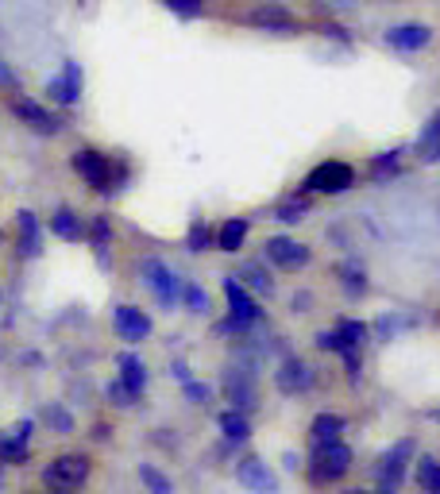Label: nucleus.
<instances>
[{
  "mask_svg": "<svg viewBox=\"0 0 440 494\" xmlns=\"http://www.w3.org/2000/svg\"><path fill=\"white\" fill-rule=\"evenodd\" d=\"M89 472H93V460L86 452H62V456H54V460L43 467V487L58 490V494H69V490L86 487Z\"/></svg>",
  "mask_w": 440,
  "mask_h": 494,
  "instance_id": "1",
  "label": "nucleus"
},
{
  "mask_svg": "<svg viewBox=\"0 0 440 494\" xmlns=\"http://www.w3.org/2000/svg\"><path fill=\"white\" fill-rule=\"evenodd\" d=\"M224 301H228V321L220 325L224 333H248V328L259 325V317H263L259 301H255L251 293L243 290V282L236 275L224 278Z\"/></svg>",
  "mask_w": 440,
  "mask_h": 494,
  "instance_id": "2",
  "label": "nucleus"
},
{
  "mask_svg": "<svg viewBox=\"0 0 440 494\" xmlns=\"http://www.w3.org/2000/svg\"><path fill=\"white\" fill-rule=\"evenodd\" d=\"M69 167L93 193H112V159L97 147H77L69 155Z\"/></svg>",
  "mask_w": 440,
  "mask_h": 494,
  "instance_id": "3",
  "label": "nucleus"
},
{
  "mask_svg": "<svg viewBox=\"0 0 440 494\" xmlns=\"http://www.w3.org/2000/svg\"><path fill=\"white\" fill-rule=\"evenodd\" d=\"M139 278H143V286L155 293V301L162 305V309H174L182 298V278L174 275V270L162 263V259H143L139 263Z\"/></svg>",
  "mask_w": 440,
  "mask_h": 494,
  "instance_id": "4",
  "label": "nucleus"
},
{
  "mask_svg": "<svg viewBox=\"0 0 440 494\" xmlns=\"http://www.w3.org/2000/svg\"><path fill=\"white\" fill-rule=\"evenodd\" d=\"M347 472H352V449L332 440V444H321L317 456H313L309 479L313 483H336V479H344Z\"/></svg>",
  "mask_w": 440,
  "mask_h": 494,
  "instance_id": "5",
  "label": "nucleus"
},
{
  "mask_svg": "<svg viewBox=\"0 0 440 494\" xmlns=\"http://www.w3.org/2000/svg\"><path fill=\"white\" fill-rule=\"evenodd\" d=\"M8 109H12V116H16L20 124H28L31 132H39V136H58L66 128L62 116H54L46 104H39L35 97H23V93H16V97L8 101Z\"/></svg>",
  "mask_w": 440,
  "mask_h": 494,
  "instance_id": "6",
  "label": "nucleus"
},
{
  "mask_svg": "<svg viewBox=\"0 0 440 494\" xmlns=\"http://www.w3.org/2000/svg\"><path fill=\"white\" fill-rule=\"evenodd\" d=\"M352 185H355V170L340 159H329V162H321V167H313L309 178H306L309 193H329V197L352 190Z\"/></svg>",
  "mask_w": 440,
  "mask_h": 494,
  "instance_id": "7",
  "label": "nucleus"
},
{
  "mask_svg": "<svg viewBox=\"0 0 440 494\" xmlns=\"http://www.w3.org/2000/svg\"><path fill=\"white\" fill-rule=\"evenodd\" d=\"M81 86H86V74H81V62L66 58L58 74L46 78V97H51L58 109H74L81 101Z\"/></svg>",
  "mask_w": 440,
  "mask_h": 494,
  "instance_id": "8",
  "label": "nucleus"
},
{
  "mask_svg": "<svg viewBox=\"0 0 440 494\" xmlns=\"http://www.w3.org/2000/svg\"><path fill=\"white\" fill-rule=\"evenodd\" d=\"M224 394L232 409H240V414H251L255 406H259V391H255V371L248 363H236V367L224 371Z\"/></svg>",
  "mask_w": 440,
  "mask_h": 494,
  "instance_id": "9",
  "label": "nucleus"
},
{
  "mask_svg": "<svg viewBox=\"0 0 440 494\" xmlns=\"http://www.w3.org/2000/svg\"><path fill=\"white\" fill-rule=\"evenodd\" d=\"M263 259L266 263H274V267H282V270H297V267H306L313 251L306 243H297V240H286V236H271L263 243Z\"/></svg>",
  "mask_w": 440,
  "mask_h": 494,
  "instance_id": "10",
  "label": "nucleus"
},
{
  "mask_svg": "<svg viewBox=\"0 0 440 494\" xmlns=\"http://www.w3.org/2000/svg\"><path fill=\"white\" fill-rule=\"evenodd\" d=\"M31 429H35V421L31 417H23L20 425H12L0 432V464H28V456H31Z\"/></svg>",
  "mask_w": 440,
  "mask_h": 494,
  "instance_id": "11",
  "label": "nucleus"
},
{
  "mask_svg": "<svg viewBox=\"0 0 440 494\" xmlns=\"http://www.w3.org/2000/svg\"><path fill=\"white\" fill-rule=\"evenodd\" d=\"M413 460V440L405 437V440H398L394 449L382 456L379 460V479H382V490H398L402 487V479H405V464Z\"/></svg>",
  "mask_w": 440,
  "mask_h": 494,
  "instance_id": "12",
  "label": "nucleus"
},
{
  "mask_svg": "<svg viewBox=\"0 0 440 494\" xmlns=\"http://www.w3.org/2000/svg\"><path fill=\"white\" fill-rule=\"evenodd\" d=\"M112 328L120 333V340H127V344H143V340L151 336V317L139 309V305H116Z\"/></svg>",
  "mask_w": 440,
  "mask_h": 494,
  "instance_id": "13",
  "label": "nucleus"
},
{
  "mask_svg": "<svg viewBox=\"0 0 440 494\" xmlns=\"http://www.w3.org/2000/svg\"><path fill=\"white\" fill-rule=\"evenodd\" d=\"M248 23H251V28H259V31H274V35L297 31L294 12L282 8V4H274V0H266V4H259V8H251L248 12Z\"/></svg>",
  "mask_w": 440,
  "mask_h": 494,
  "instance_id": "14",
  "label": "nucleus"
},
{
  "mask_svg": "<svg viewBox=\"0 0 440 494\" xmlns=\"http://www.w3.org/2000/svg\"><path fill=\"white\" fill-rule=\"evenodd\" d=\"M313 379H317V375H313V367L306 359H297V356H289V359H282V367L274 371V386L282 394H306L309 386H313Z\"/></svg>",
  "mask_w": 440,
  "mask_h": 494,
  "instance_id": "15",
  "label": "nucleus"
},
{
  "mask_svg": "<svg viewBox=\"0 0 440 494\" xmlns=\"http://www.w3.org/2000/svg\"><path fill=\"white\" fill-rule=\"evenodd\" d=\"M16 251L20 259H39L43 255V225L31 209L16 213Z\"/></svg>",
  "mask_w": 440,
  "mask_h": 494,
  "instance_id": "16",
  "label": "nucleus"
},
{
  "mask_svg": "<svg viewBox=\"0 0 440 494\" xmlns=\"http://www.w3.org/2000/svg\"><path fill=\"white\" fill-rule=\"evenodd\" d=\"M236 479L255 494H274L278 490V479L266 472V464L255 460V456H243V460L236 464Z\"/></svg>",
  "mask_w": 440,
  "mask_h": 494,
  "instance_id": "17",
  "label": "nucleus"
},
{
  "mask_svg": "<svg viewBox=\"0 0 440 494\" xmlns=\"http://www.w3.org/2000/svg\"><path fill=\"white\" fill-rule=\"evenodd\" d=\"M51 236L66 240V243H81L86 240V220H81L69 205H58L51 213Z\"/></svg>",
  "mask_w": 440,
  "mask_h": 494,
  "instance_id": "18",
  "label": "nucleus"
},
{
  "mask_svg": "<svg viewBox=\"0 0 440 494\" xmlns=\"http://www.w3.org/2000/svg\"><path fill=\"white\" fill-rule=\"evenodd\" d=\"M387 43L398 46V51H421V46L433 43V28H425V23H402V28L387 31Z\"/></svg>",
  "mask_w": 440,
  "mask_h": 494,
  "instance_id": "19",
  "label": "nucleus"
},
{
  "mask_svg": "<svg viewBox=\"0 0 440 494\" xmlns=\"http://www.w3.org/2000/svg\"><path fill=\"white\" fill-rule=\"evenodd\" d=\"M116 367H120V383L132 391L135 398L143 394V386H147V363L139 359V356H132V351H120L116 356Z\"/></svg>",
  "mask_w": 440,
  "mask_h": 494,
  "instance_id": "20",
  "label": "nucleus"
},
{
  "mask_svg": "<svg viewBox=\"0 0 440 494\" xmlns=\"http://www.w3.org/2000/svg\"><path fill=\"white\" fill-rule=\"evenodd\" d=\"M417 159L421 162H440V109L428 116V124L421 128V136H417Z\"/></svg>",
  "mask_w": 440,
  "mask_h": 494,
  "instance_id": "21",
  "label": "nucleus"
},
{
  "mask_svg": "<svg viewBox=\"0 0 440 494\" xmlns=\"http://www.w3.org/2000/svg\"><path fill=\"white\" fill-rule=\"evenodd\" d=\"M248 217H228L224 225H220V232H216V243L213 247H220V251H240L243 247V240H248Z\"/></svg>",
  "mask_w": 440,
  "mask_h": 494,
  "instance_id": "22",
  "label": "nucleus"
},
{
  "mask_svg": "<svg viewBox=\"0 0 440 494\" xmlns=\"http://www.w3.org/2000/svg\"><path fill=\"white\" fill-rule=\"evenodd\" d=\"M216 425L224 432V440H232V444H243L251 437V421H248V414H240V409H224Z\"/></svg>",
  "mask_w": 440,
  "mask_h": 494,
  "instance_id": "23",
  "label": "nucleus"
},
{
  "mask_svg": "<svg viewBox=\"0 0 440 494\" xmlns=\"http://www.w3.org/2000/svg\"><path fill=\"white\" fill-rule=\"evenodd\" d=\"M344 425L347 421L340 417V414H321L317 421H313V429H309V437H313V444H332V440H340V432H344Z\"/></svg>",
  "mask_w": 440,
  "mask_h": 494,
  "instance_id": "24",
  "label": "nucleus"
},
{
  "mask_svg": "<svg viewBox=\"0 0 440 494\" xmlns=\"http://www.w3.org/2000/svg\"><path fill=\"white\" fill-rule=\"evenodd\" d=\"M86 240L89 247L104 259V251H109V243H112V225H109V217H89L86 220Z\"/></svg>",
  "mask_w": 440,
  "mask_h": 494,
  "instance_id": "25",
  "label": "nucleus"
},
{
  "mask_svg": "<svg viewBox=\"0 0 440 494\" xmlns=\"http://www.w3.org/2000/svg\"><path fill=\"white\" fill-rule=\"evenodd\" d=\"M243 282V290H255V293H274V278L263 270V263H243V270L236 275Z\"/></svg>",
  "mask_w": 440,
  "mask_h": 494,
  "instance_id": "26",
  "label": "nucleus"
},
{
  "mask_svg": "<svg viewBox=\"0 0 440 494\" xmlns=\"http://www.w3.org/2000/svg\"><path fill=\"white\" fill-rule=\"evenodd\" d=\"M213 243H216V232L208 228V220L205 217H193L190 220V232H185V247H190V251H208Z\"/></svg>",
  "mask_w": 440,
  "mask_h": 494,
  "instance_id": "27",
  "label": "nucleus"
},
{
  "mask_svg": "<svg viewBox=\"0 0 440 494\" xmlns=\"http://www.w3.org/2000/svg\"><path fill=\"white\" fill-rule=\"evenodd\" d=\"M336 275H340L344 290L352 293V298H359V293H367V270L359 267V263H352V259H347V263H340V267H336Z\"/></svg>",
  "mask_w": 440,
  "mask_h": 494,
  "instance_id": "28",
  "label": "nucleus"
},
{
  "mask_svg": "<svg viewBox=\"0 0 440 494\" xmlns=\"http://www.w3.org/2000/svg\"><path fill=\"white\" fill-rule=\"evenodd\" d=\"M274 217L282 220V225H301V220L309 217V197H286V202H278V209H274Z\"/></svg>",
  "mask_w": 440,
  "mask_h": 494,
  "instance_id": "29",
  "label": "nucleus"
},
{
  "mask_svg": "<svg viewBox=\"0 0 440 494\" xmlns=\"http://www.w3.org/2000/svg\"><path fill=\"white\" fill-rule=\"evenodd\" d=\"M398 167H402V151H387V155H375V159H371V178L382 185V182H390L394 174H398Z\"/></svg>",
  "mask_w": 440,
  "mask_h": 494,
  "instance_id": "30",
  "label": "nucleus"
},
{
  "mask_svg": "<svg viewBox=\"0 0 440 494\" xmlns=\"http://www.w3.org/2000/svg\"><path fill=\"white\" fill-rule=\"evenodd\" d=\"M139 483L147 487V494H174V483L167 479V472H159L155 464H139Z\"/></svg>",
  "mask_w": 440,
  "mask_h": 494,
  "instance_id": "31",
  "label": "nucleus"
},
{
  "mask_svg": "<svg viewBox=\"0 0 440 494\" xmlns=\"http://www.w3.org/2000/svg\"><path fill=\"white\" fill-rule=\"evenodd\" d=\"M417 483H421L425 494H440V464L433 456H421V460H417Z\"/></svg>",
  "mask_w": 440,
  "mask_h": 494,
  "instance_id": "32",
  "label": "nucleus"
},
{
  "mask_svg": "<svg viewBox=\"0 0 440 494\" xmlns=\"http://www.w3.org/2000/svg\"><path fill=\"white\" fill-rule=\"evenodd\" d=\"M43 421H46V425H51L54 432H62V437H66V432H74V417H69V409H66L62 402H46V406H43Z\"/></svg>",
  "mask_w": 440,
  "mask_h": 494,
  "instance_id": "33",
  "label": "nucleus"
},
{
  "mask_svg": "<svg viewBox=\"0 0 440 494\" xmlns=\"http://www.w3.org/2000/svg\"><path fill=\"white\" fill-rule=\"evenodd\" d=\"M332 333H336V340H340V348H359L367 340V325L363 321H340Z\"/></svg>",
  "mask_w": 440,
  "mask_h": 494,
  "instance_id": "34",
  "label": "nucleus"
},
{
  "mask_svg": "<svg viewBox=\"0 0 440 494\" xmlns=\"http://www.w3.org/2000/svg\"><path fill=\"white\" fill-rule=\"evenodd\" d=\"M178 301H182L190 313H197V317H201V313H208V293H205L201 286H197V282H185V286H182V298H178Z\"/></svg>",
  "mask_w": 440,
  "mask_h": 494,
  "instance_id": "35",
  "label": "nucleus"
},
{
  "mask_svg": "<svg viewBox=\"0 0 440 494\" xmlns=\"http://www.w3.org/2000/svg\"><path fill=\"white\" fill-rule=\"evenodd\" d=\"M104 398H109V402H112L116 409H132V406L139 402V398H135L132 391H127V386H124L120 379H112L109 386H104Z\"/></svg>",
  "mask_w": 440,
  "mask_h": 494,
  "instance_id": "36",
  "label": "nucleus"
},
{
  "mask_svg": "<svg viewBox=\"0 0 440 494\" xmlns=\"http://www.w3.org/2000/svg\"><path fill=\"white\" fill-rule=\"evenodd\" d=\"M174 16H182V20H197L205 12V0H162Z\"/></svg>",
  "mask_w": 440,
  "mask_h": 494,
  "instance_id": "37",
  "label": "nucleus"
},
{
  "mask_svg": "<svg viewBox=\"0 0 440 494\" xmlns=\"http://www.w3.org/2000/svg\"><path fill=\"white\" fill-rule=\"evenodd\" d=\"M413 325V317H379L375 321V333L382 336V340H390L394 333H402V328H410Z\"/></svg>",
  "mask_w": 440,
  "mask_h": 494,
  "instance_id": "38",
  "label": "nucleus"
},
{
  "mask_svg": "<svg viewBox=\"0 0 440 494\" xmlns=\"http://www.w3.org/2000/svg\"><path fill=\"white\" fill-rule=\"evenodd\" d=\"M182 391H185V398H190V402L193 406H205L208 402V398H213V386H208V383H182Z\"/></svg>",
  "mask_w": 440,
  "mask_h": 494,
  "instance_id": "39",
  "label": "nucleus"
},
{
  "mask_svg": "<svg viewBox=\"0 0 440 494\" xmlns=\"http://www.w3.org/2000/svg\"><path fill=\"white\" fill-rule=\"evenodd\" d=\"M340 356H344V371H347V379H359V371H363V359H359V348H344L340 351Z\"/></svg>",
  "mask_w": 440,
  "mask_h": 494,
  "instance_id": "40",
  "label": "nucleus"
},
{
  "mask_svg": "<svg viewBox=\"0 0 440 494\" xmlns=\"http://www.w3.org/2000/svg\"><path fill=\"white\" fill-rule=\"evenodd\" d=\"M317 348L321 351H336V356H340V340H336V333H329V328H324V333H317Z\"/></svg>",
  "mask_w": 440,
  "mask_h": 494,
  "instance_id": "41",
  "label": "nucleus"
},
{
  "mask_svg": "<svg viewBox=\"0 0 440 494\" xmlns=\"http://www.w3.org/2000/svg\"><path fill=\"white\" fill-rule=\"evenodd\" d=\"M0 89H16V74H12V66L0 58Z\"/></svg>",
  "mask_w": 440,
  "mask_h": 494,
  "instance_id": "42",
  "label": "nucleus"
},
{
  "mask_svg": "<svg viewBox=\"0 0 440 494\" xmlns=\"http://www.w3.org/2000/svg\"><path fill=\"white\" fill-rule=\"evenodd\" d=\"M170 375H174L178 383H190V367H185L182 359H174V363H170Z\"/></svg>",
  "mask_w": 440,
  "mask_h": 494,
  "instance_id": "43",
  "label": "nucleus"
},
{
  "mask_svg": "<svg viewBox=\"0 0 440 494\" xmlns=\"http://www.w3.org/2000/svg\"><path fill=\"white\" fill-rule=\"evenodd\" d=\"M352 494H387V490H352Z\"/></svg>",
  "mask_w": 440,
  "mask_h": 494,
  "instance_id": "44",
  "label": "nucleus"
},
{
  "mask_svg": "<svg viewBox=\"0 0 440 494\" xmlns=\"http://www.w3.org/2000/svg\"><path fill=\"white\" fill-rule=\"evenodd\" d=\"M0 487H4V464H0Z\"/></svg>",
  "mask_w": 440,
  "mask_h": 494,
  "instance_id": "45",
  "label": "nucleus"
},
{
  "mask_svg": "<svg viewBox=\"0 0 440 494\" xmlns=\"http://www.w3.org/2000/svg\"><path fill=\"white\" fill-rule=\"evenodd\" d=\"M46 494H58V490H46Z\"/></svg>",
  "mask_w": 440,
  "mask_h": 494,
  "instance_id": "46",
  "label": "nucleus"
}]
</instances>
